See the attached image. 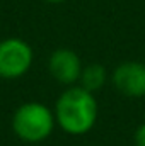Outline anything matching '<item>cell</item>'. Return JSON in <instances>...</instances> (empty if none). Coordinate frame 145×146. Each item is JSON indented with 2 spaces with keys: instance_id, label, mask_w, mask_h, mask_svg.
Instances as JSON below:
<instances>
[{
  "instance_id": "cell-1",
  "label": "cell",
  "mask_w": 145,
  "mask_h": 146,
  "mask_svg": "<svg viewBox=\"0 0 145 146\" xmlns=\"http://www.w3.org/2000/svg\"><path fill=\"white\" fill-rule=\"evenodd\" d=\"M55 121L68 134L89 133L97 121V100L80 85H70L55 104Z\"/></svg>"
},
{
  "instance_id": "cell-2",
  "label": "cell",
  "mask_w": 145,
  "mask_h": 146,
  "mask_svg": "<svg viewBox=\"0 0 145 146\" xmlns=\"http://www.w3.org/2000/svg\"><path fill=\"white\" fill-rule=\"evenodd\" d=\"M55 114L41 102H26L19 106L12 117V129L26 143H41L51 136L55 127Z\"/></svg>"
},
{
  "instance_id": "cell-3",
  "label": "cell",
  "mask_w": 145,
  "mask_h": 146,
  "mask_svg": "<svg viewBox=\"0 0 145 146\" xmlns=\"http://www.w3.org/2000/svg\"><path fill=\"white\" fill-rule=\"evenodd\" d=\"M33 48L21 37L0 41V76L7 80L19 78L29 72L33 65Z\"/></svg>"
},
{
  "instance_id": "cell-4",
  "label": "cell",
  "mask_w": 145,
  "mask_h": 146,
  "mask_svg": "<svg viewBox=\"0 0 145 146\" xmlns=\"http://www.w3.org/2000/svg\"><path fill=\"white\" fill-rule=\"evenodd\" d=\"M111 80L116 90L125 97H145V63L142 61H125L118 65Z\"/></svg>"
},
{
  "instance_id": "cell-5",
  "label": "cell",
  "mask_w": 145,
  "mask_h": 146,
  "mask_svg": "<svg viewBox=\"0 0 145 146\" xmlns=\"http://www.w3.org/2000/svg\"><path fill=\"white\" fill-rule=\"evenodd\" d=\"M82 61L79 54L70 48H58L48 60V70L51 76L63 85H73L82 73Z\"/></svg>"
},
{
  "instance_id": "cell-6",
  "label": "cell",
  "mask_w": 145,
  "mask_h": 146,
  "mask_svg": "<svg viewBox=\"0 0 145 146\" xmlns=\"http://www.w3.org/2000/svg\"><path fill=\"white\" fill-rule=\"evenodd\" d=\"M106 78H108V73H106V68L99 63H91L87 66L82 68V73H80V87H84L85 90L89 92H97L104 87L106 83Z\"/></svg>"
},
{
  "instance_id": "cell-7",
  "label": "cell",
  "mask_w": 145,
  "mask_h": 146,
  "mask_svg": "<svg viewBox=\"0 0 145 146\" xmlns=\"http://www.w3.org/2000/svg\"><path fill=\"white\" fill-rule=\"evenodd\" d=\"M135 146H145V122L135 131Z\"/></svg>"
},
{
  "instance_id": "cell-8",
  "label": "cell",
  "mask_w": 145,
  "mask_h": 146,
  "mask_svg": "<svg viewBox=\"0 0 145 146\" xmlns=\"http://www.w3.org/2000/svg\"><path fill=\"white\" fill-rule=\"evenodd\" d=\"M46 2H50V3H60V2H63V0H46Z\"/></svg>"
}]
</instances>
